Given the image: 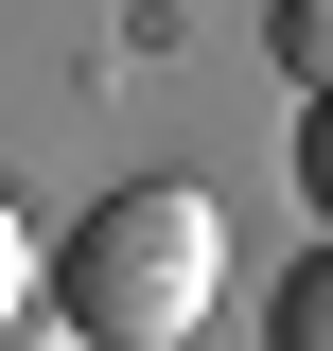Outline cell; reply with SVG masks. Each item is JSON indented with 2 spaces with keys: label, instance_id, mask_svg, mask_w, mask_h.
I'll list each match as a JSON object with an SVG mask.
<instances>
[{
  "label": "cell",
  "instance_id": "6da1fadb",
  "mask_svg": "<svg viewBox=\"0 0 333 351\" xmlns=\"http://www.w3.org/2000/svg\"><path fill=\"white\" fill-rule=\"evenodd\" d=\"M53 299H71L106 351H175V334H210V299H228V211H210L193 176H123V193H88V211H71Z\"/></svg>",
  "mask_w": 333,
  "mask_h": 351
},
{
  "label": "cell",
  "instance_id": "7a4b0ae2",
  "mask_svg": "<svg viewBox=\"0 0 333 351\" xmlns=\"http://www.w3.org/2000/svg\"><path fill=\"white\" fill-rule=\"evenodd\" d=\"M263 53H281L298 88H333V0H263Z\"/></svg>",
  "mask_w": 333,
  "mask_h": 351
},
{
  "label": "cell",
  "instance_id": "3957f363",
  "mask_svg": "<svg viewBox=\"0 0 333 351\" xmlns=\"http://www.w3.org/2000/svg\"><path fill=\"white\" fill-rule=\"evenodd\" d=\"M263 351H333V246L281 281V316H263Z\"/></svg>",
  "mask_w": 333,
  "mask_h": 351
},
{
  "label": "cell",
  "instance_id": "277c9868",
  "mask_svg": "<svg viewBox=\"0 0 333 351\" xmlns=\"http://www.w3.org/2000/svg\"><path fill=\"white\" fill-rule=\"evenodd\" d=\"M0 351H106V334H88L71 299H18V316H0Z\"/></svg>",
  "mask_w": 333,
  "mask_h": 351
},
{
  "label": "cell",
  "instance_id": "5b68a950",
  "mask_svg": "<svg viewBox=\"0 0 333 351\" xmlns=\"http://www.w3.org/2000/svg\"><path fill=\"white\" fill-rule=\"evenodd\" d=\"M298 193L333 211V88H298Z\"/></svg>",
  "mask_w": 333,
  "mask_h": 351
},
{
  "label": "cell",
  "instance_id": "8992f818",
  "mask_svg": "<svg viewBox=\"0 0 333 351\" xmlns=\"http://www.w3.org/2000/svg\"><path fill=\"white\" fill-rule=\"evenodd\" d=\"M36 299V228H18V193H0V316Z\"/></svg>",
  "mask_w": 333,
  "mask_h": 351
}]
</instances>
